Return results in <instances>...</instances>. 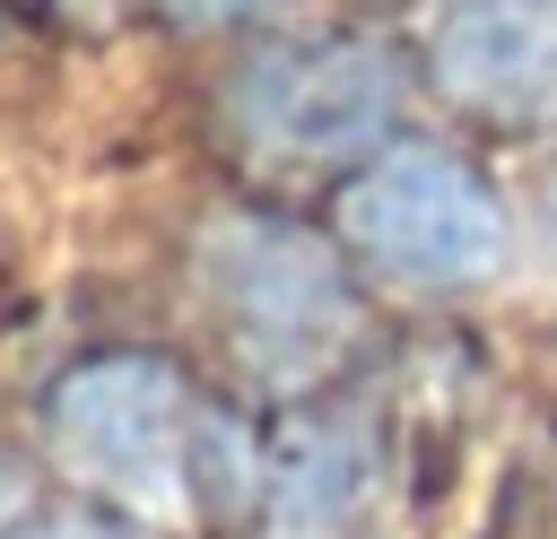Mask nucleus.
<instances>
[{
    "instance_id": "4",
    "label": "nucleus",
    "mask_w": 557,
    "mask_h": 539,
    "mask_svg": "<svg viewBox=\"0 0 557 539\" xmlns=\"http://www.w3.org/2000/svg\"><path fill=\"white\" fill-rule=\"evenodd\" d=\"M392 113H400V61L374 35H296L252 52L235 78V130L287 165L366 156L392 130Z\"/></svg>"
},
{
    "instance_id": "7",
    "label": "nucleus",
    "mask_w": 557,
    "mask_h": 539,
    "mask_svg": "<svg viewBox=\"0 0 557 539\" xmlns=\"http://www.w3.org/2000/svg\"><path fill=\"white\" fill-rule=\"evenodd\" d=\"M9 539H131V530L122 522H96V513H70V522H26Z\"/></svg>"
},
{
    "instance_id": "3",
    "label": "nucleus",
    "mask_w": 557,
    "mask_h": 539,
    "mask_svg": "<svg viewBox=\"0 0 557 539\" xmlns=\"http://www.w3.org/2000/svg\"><path fill=\"white\" fill-rule=\"evenodd\" d=\"M339 243L392 287H479L505 261V209L461 156L383 148L339 191Z\"/></svg>"
},
{
    "instance_id": "1",
    "label": "nucleus",
    "mask_w": 557,
    "mask_h": 539,
    "mask_svg": "<svg viewBox=\"0 0 557 539\" xmlns=\"http://www.w3.org/2000/svg\"><path fill=\"white\" fill-rule=\"evenodd\" d=\"M44 426L61 443V461L122 513L148 522H183L200 504V469H209V426L191 383L165 356H87L52 383Z\"/></svg>"
},
{
    "instance_id": "9",
    "label": "nucleus",
    "mask_w": 557,
    "mask_h": 539,
    "mask_svg": "<svg viewBox=\"0 0 557 539\" xmlns=\"http://www.w3.org/2000/svg\"><path fill=\"white\" fill-rule=\"evenodd\" d=\"M540 235H548V270H557V183H548V209H540Z\"/></svg>"
},
{
    "instance_id": "5",
    "label": "nucleus",
    "mask_w": 557,
    "mask_h": 539,
    "mask_svg": "<svg viewBox=\"0 0 557 539\" xmlns=\"http://www.w3.org/2000/svg\"><path fill=\"white\" fill-rule=\"evenodd\" d=\"M426 70L461 113L557 122V0H444Z\"/></svg>"
},
{
    "instance_id": "10",
    "label": "nucleus",
    "mask_w": 557,
    "mask_h": 539,
    "mask_svg": "<svg viewBox=\"0 0 557 539\" xmlns=\"http://www.w3.org/2000/svg\"><path fill=\"white\" fill-rule=\"evenodd\" d=\"M44 9H96V0H44Z\"/></svg>"
},
{
    "instance_id": "6",
    "label": "nucleus",
    "mask_w": 557,
    "mask_h": 539,
    "mask_svg": "<svg viewBox=\"0 0 557 539\" xmlns=\"http://www.w3.org/2000/svg\"><path fill=\"white\" fill-rule=\"evenodd\" d=\"M270 539H348L366 522V435L348 417H296L261 469Z\"/></svg>"
},
{
    "instance_id": "2",
    "label": "nucleus",
    "mask_w": 557,
    "mask_h": 539,
    "mask_svg": "<svg viewBox=\"0 0 557 539\" xmlns=\"http://www.w3.org/2000/svg\"><path fill=\"white\" fill-rule=\"evenodd\" d=\"M200 287L235 339V356L270 383H313L348 339H357V296L348 261L287 226V217H226L200 243Z\"/></svg>"
},
{
    "instance_id": "8",
    "label": "nucleus",
    "mask_w": 557,
    "mask_h": 539,
    "mask_svg": "<svg viewBox=\"0 0 557 539\" xmlns=\"http://www.w3.org/2000/svg\"><path fill=\"white\" fill-rule=\"evenodd\" d=\"M183 17H244V9H261V0H174Z\"/></svg>"
}]
</instances>
